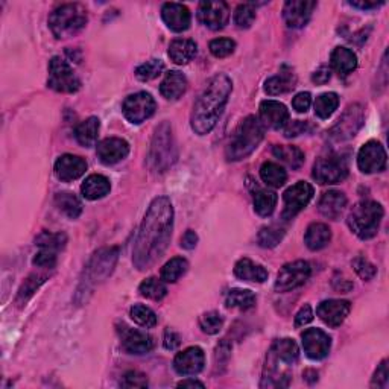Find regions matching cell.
I'll return each mask as SVG.
<instances>
[{
  "mask_svg": "<svg viewBox=\"0 0 389 389\" xmlns=\"http://www.w3.org/2000/svg\"><path fill=\"white\" fill-rule=\"evenodd\" d=\"M187 90V79L178 70H171L166 74L160 85V93L164 99L177 101Z\"/></svg>",
  "mask_w": 389,
  "mask_h": 389,
  "instance_id": "4316f807",
  "label": "cell"
},
{
  "mask_svg": "<svg viewBox=\"0 0 389 389\" xmlns=\"http://www.w3.org/2000/svg\"><path fill=\"white\" fill-rule=\"evenodd\" d=\"M309 128L307 122H301V121H293L291 123H288L284 126V137H297L300 134H304Z\"/></svg>",
  "mask_w": 389,
  "mask_h": 389,
  "instance_id": "6f0895ef",
  "label": "cell"
},
{
  "mask_svg": "<svg viewBox=\"0 0 389 389\" xmlns=\"http://www.w3.org/2000/svg\"><path fill=\"white\" fill-rule=\"evenodd\" d=\"M205 365V356L200 347H189L177 354L173 368L181 376H195L201 372Z\"/></svg>",
  "mask_w": 389,
  "mask_h": 389,
  "instance_id": "ffe728a7",
  "label": "cell"
},
{
  "mask_svg": "<svg viewBox=\"0 0 389 389\" xmlns=\"http://www.w3.org/2000/svg\"><path fill=\"white\" fill-rule=\"evenodd\" d=\"M261 123L268 128L280 130L289 123V111L277 101H263L260 104Z\"/></svg>",
  "mask_w": 389,
  "mask_h": 389,
  "instance_id": "cb8c5ba5",
  "label": "cell"
},
{
  "mask_svg": "<svg viewBox=\"0 0 389 389\" xmlns=\"http://www.w3.org/2000/svg\"><path fill=\"white\" fill-rule=\"evenodd\" d=\"M163 69H164V64L162 60H149L137 67L136 76L143 83L153 81V79H155L158 75H162Z\"/></svg>",
  "mask_w": 389,
  "mask_h": 389,
  "instance_id": "c3c4849f",
  "label": "cell"
},
{
  "mask_svg": "<svg viewBox=\"0 0 389 389\" xmlns=\"http://www.w3.org/2000/svg\"><path fill=\"white\" fill-rule=\"evenodd\" d=\"M277 200L279 198L273 190H257L256 195H254V210H256L259 216H271L275 210Z\"/></svg>",
  "mask_w": 389,
  "mask_h": 389,
  "instance_id": "f35d334b",
  "label": "cell"
},
{
  "mask_svg": "<svg viewBox=\"0 0 389 389\" xmlns=\"http://www.w3.org/2000/svg\"><path fill=\"white\" fill-rule=\"evenodd\" d=\"M234 275L239 280L251 282V283H263L268 280L266 269L247 257H243L237 261L234 266Z\"/></svg>",
  "mask_w": 389,
  "mask_h": 389,
  "instance_id": "83f0119b",
  "label": "cell"
},
{
  "mask_svg": "<svg viewBox=\"0 0 389 389\" xmlns=\"http://www.w3.org/2000/svg\"><path fill=\"white\" fill-rule=\"evenodd\" d=\"M353 8H359V10H374V8L382 6L383 2H350Z\"/></svg>",
  "mask_w": 389,
  "mask_h": 389,
  "instance_id": "be15d7a7",
  "label": "cell"
},
{
  "mask_svg": "<svg viewBox=\"0 0 389 389\" xmlns=\"http://www.w3.org/2000/svg\"><path fill=\"white\" fill-rule=\"evenodd\" d=\"M128 154H130V145L128 141L123 139L110 137L102 140L98 145L99 160L107 166L122 162L123 158L128 157Z\"/></svg>",
  "mask_w": 389,
  "mask_h": 389,
  "instance_id": "7402d4cb",
  "label": "cell"
},
{
  "mask_svg": "<svg viewBox=\"0 0 389 389\" xmlns=\"http://www.w3.org/2000/svg\"><path fill=\"white\" fill-rule=\"evenodd\" d=\"M330 61H331V67L336 70V74L339 76L350 75L357 67L356 53L350 49H347V47H336V49L331 52Z\"/></svg>",
  "mask_w": 389,
  "mask_h": 389,
  "instance_id": "d6a6232c",
  "label": "cell"
},
{
  "mask_svg": "<svg viewBox=\"0 0 389 389\" xmlns=\"http://www.w3.org/2000/svg\"><path fill=\"white\" fill-rule=\"evenodd\" d=\"M198 243V234L193 230H187L184 236L181 237V247L184 250H193Z\"/></svg>",
  "mask_w": 389,
  "mask_h": 389,
  "instance_id": "94428289",
  "label": "cell"
},
{
  "mask_svg": "<svg viewBox=\"0 0 389 389\" xmlns=\"http://www.w3.org/2000/svg\"><path fill=\"white\" fill-rule=\"evenodd\" d=\"M139 292L141 297L154 300V301H160L166 297V293H168V288H166L164 282L150 277V279H146L140 284Z\"/></svg>",
  "mask_w": 389,
  "mask_h": 389,
  "instance_id": "60d3db41",
  "label": "cell"
},
{
  "mask_svg": "<svg viewBox=\"0 0 389 389\" xmlns=\"http://www.w3.org/2000/svg\"><path fill=\"white\" fill-rule=\"evenodd\" d=\"M365 123V111L361 104L348 105L347 110L331 126L329 136L333 141H347L353 139Z\"/></svg>",
  "mask_w": 389,
  "mask_h": 389,
  "instance_id": "30bf717a",
  "label": "cell"
},
{
  "mask_svg": "<svg viewBox=\"0 0 389 389\" xmlns=\"http://www.w3.org/2000/svg\"><path fill=\"white\" fill-rule=\"evenodd\" d=\"M330 69L329 67H320L318 70L315 71V74L312 75V81L315 84H325V83H329L330 81Z\"/></svg>",
  "mask_w": 389,
  "mask_h": 389,
  "instance_id": "6125c7cd",
  "label": "cell"
},
{
  "mask_svg": "<svg viewBox=\"0 0 389 389\" xmlns=\"http://www.w3.org/2000/svg\"><path fill=\"white\" fill-rule=\"evenodd\" d=\"M55 205L69 219H76L83 213L81 201H79V198L75 193L70 192H60L55 195Z\"/></svg>",
  "mask_w": 389,
  "mask_h": 389,
  "instance_id": "e575fe53",
  "label": "cell"
},
{
  "mask_svg": "<svg viewBox=\"0 0 389 389\" xmlns=\"http://www.w3.org/2000/svg\"><path fill=\"white\" fill-rule=\"evenodd\" d=\"M339 105L336 93H324L315 101V114L320 119H329Z\"/></svg>",
  "mask_w": 389,
  "mask_h": 389,
  "instance_id": "b9f144b4",
  "label": "cell"
},
{
  "mask_svg": "<svg viewBox=\"0 0 389 389\" xmlns=\"http://www.w3.org/2000/svg\"><path fill=\"white\" fill-rule=\"evenodd\" d=\"M265 128L256 116H248L237 126L230 140L225 155L228 162H241L250 157L263 140Z\"/></svg>",
  "mask_w": 389,
  "mask_h": 389,
  "instance_id": "3957f363",
  "label": "cell"
},
{
  "mask_svg": "<svg viewBox=\"0 0 389 389\" xmlns=\"http://www.w3.org/2000/svg\"><path fill=\"white\" fill-rule=\"evenodd\" d=\"M316 5L318 3L312 2V0H291V2H286L283 6V19L286 25L292 29L306 26L312 17Z\"/></svg>",
  "mask_w": 389,
  "mask_h": 389,
  "instance_id": "ac0fdd59",
  "label": "cell"
},
{
  "mask_svg": "<svg viewBox=\"0 0 389 389\" xmlns=\"http://www.w3.org/2000/svg\"><path fill=\"white\" fill-rule=\"evenodd\" d=\"M236 49V43L232 38H216L210 43V52L216 58H227Z\"/></svg>",
  "mask_w": 389,
  "mask_h": 389,
  "instance_id": "f907efd6",
  "label": "cell"
},
{
  "mask_svg": "<svg viewBox=\"0 0 389 389\" xmlns=\"http://www.w3.org/2000/svg\"><path fill=\"white\" fill-rule=\"evenodd\" d=\"M297 78L292 70H282L279 75L269 78L265 83V92L271 96H279L295 89Z\"/></svg>",
  "mask_w": 389,
  "mask_h": 389,
  "instance_id": "1f68e13d",
  "label": "cell"
},
{
  "mask_svg": "<svg viewBox=\"0 0 389 389\" xmlns=\"http://www.w3.org/2000/svg\"><path fill=\"white\" fill-rule=\"evenodd\" d=\"M47 280L46 274H33L29 275L25 280V283L21 284V288L19 289L17 293V304H25L26 301L34 295L37 289Z\"/></svg>",
  "mask_w": 389,
  "mask_h": 389,
  "instance_id": "7bdbcfd3",
  "label": "cell"
},
{
  "mask_svg": "<svg viewBox=\"0 0 389 389\" xmlns=\"http://www.w3.org/2000/svg\"><path fill=\"white\" fill-rule=\"evenodd\" d=\"M225 304L228 309L248 311V309L256 306V295L248 289H232L227 293Z\"/></svg>",
  "mask_w": 389,
  "mask_h": 389,
  "instance_id": "d590c367",
  "label": "cell"
},
{
  "mask_svg": "<svg viewBox=\"0 0 389 389\" xmlns=\"http://www.w3.org/2000/svg\"><path fill=\"white\" fill-rule=\"evenodd\" d=\"M180 336L177 335L175 331L168 329L164 331V347L168 348V350H175V348L180 347Z\"/></svg>",
  "mask_w": 389,
  "mask_h": 389,
  "instance_id": "91938a15",
  "label": "cell"
},
{
  "mask_svg": "<svg viewBox=\"0 0 389 389\" xmlns=\"http://www.w3.org/2000/svg\"><path fill=\"white\" fill-rule=\"evenodd\" d=\"M383 214L385 210L379 202L362 201L357 202L352 209L347 222L348 227H350V230L357 237L367 241L377 234Z\"/></svg>",
  "mask_w": 389,
  "mask_h": 389,
  "instance_id": "52a82bcc",
  "label": "cell"
},
{
  "mask_svg": "<svg viewBox=\"0 0 389 389\" xmlns=\"http://www.w3.org/2000/svg\"><path fill=\"white\" fill-rule=\"evenodd\" d=\"M313 180L320 184H338L348 177V164L345 158L338 155L321 157L316 160L312 172Z\"/></svg>",
  "mask_w": 389,
  "mask_h": 389,
  "instance_id": "8fae6325",
  "label": "cell"
},
{
  "mask_svg": "<svg viewBox=\"0 0 389 389\" xmlns=\"http://www.w3.org/2000/svg\"><path fill=\"white\" fill-rule=\"evenodd\" d=\"M110 190H111L110 180L104 175H98V173L90 175L81 186V192L84 198L90 201H96L101 200V198L107 196L110 193Z\"/></svg>",
  "mask_w": 389,
  "mask_h": 389,
  "instance_id": "4dcf8cb0",
  "label": "cell"
},
{
  "mask_svg": "<svg viewBox=\"0 0 389 389\" xmlns=\"http://www.w3.org/2000/svg\"><path fill=\"white\" fill-rule=\"evenodd\" d=\"M33 263L37 268H42V269H52L57 266V252L51 251V250H43L40 252L35 254L34 261Z\"/></svg>",
  "mask_w": 389,
  "mask_h": 389,
  "instance_id": "f5cc1de1",
  "label": "cell"
},
{
  "mask_svg": "<svg viewBox=\"0 0 389 389\" xmlns=\"http://www.w3.org/2000/svg\"><path fill=\"white\" fill-rule=\"evenodd\" d=\"M233 90V83L227 75H216L205 85L204 92L196 99L190 125L198 136H205L216 126L218 119L224 111L230 94Z\"/></svg>",
  "mask_w": 389,
  "mask_h": 389,
  "instance_id": "7a4b0ae2",
  "label": "cell"
},
{
  "mask_svg": "<svg viewBox=\"0 0 389 389\" xmlns=\"http://www.w3.org/2000/svg\"><path fill=\"white\" fill-rule=\"evenodd\" d=\"M284 237V232L279 227H263L259 232L257 236V242L260 247L263 248H274L282 242V239Z\"/></svg>",
  "mask_w": 389,
  "mask_h": 389,
  "instance_id": "f6af8a7d",
  "label": "cell"
},
{
  "mask_svg": "<svg viewBox=\"0 0 389 389\" xmlns=\"http://www.w3.org/2000/svg\"><path fill=\"white\" fill-rule=\"evenodd\" d=\"M313 320V312H312V307L306 304L303 306L298 311L297 316H295V327H303V325L309 324Z\"/></svg>",
  "mask_w": 389,
  "mask_h": 389,
  "instance_id": "680465c9",
  "label": "cell"
},
{
  "mask_svg": "<svg viewBox=\"0 0 389 389\" xmlns=\"http://www.w3.org/2000/svg\"><path fill=\"white\" fill-rule=\"evenodd\" d=\"M99 128H101V122L98 117H89L85 119L84 122L79 123L75 131V136L79 145L84 148L94 146V143H96L99 136Z\"/></svg>",
  "mask_w": 389,
  "mask_h": 389,
  "instance_id": "836d02e7",
  "label": "cell"
},
{
  "mask_svg": "<svg viewBox=\"0 0 389 389\" xmlns=\"http://www.w3.org/2000/svg\"><path fill=\"white\" fill-rule=\"evenodd\" d=\"M311 104H312V96H311V93H307V92L298 93L292 101V107H293V110L298 111V113H306L309 107H311Z\"/></svg>",
  "mask_w": 389,
  "mask_h": 389,
  "instance_id": "9f6ffc18",
  "label": "cell"
},
{
  "mask_svg": "<svg viewBox=\"0 0 389 389\" xmlns=\"http://www.w3.org/2000/svg\"><path fill=\"white\" fill-rule=\"evenodd\" d=\"M35 243L38 245L40 248L43 250H51V251H60L66 247L67 243V236L64 233H49V232H43L40 234Z\"/></svg>",
  "mask_w": 389,
  "mask_h": 389,
  "instance_id": "ee69618b",
  "label": "cell"
},
{
  "mask_svg": "<svg viewBox=\"0 0 389 389\" xmlns=\"http://www.w3.org/2000/svg\"><path fill=\"white\" fill-rule=\"evenodd\" d=\"M312 274V268L306 260H297L286 263L275 280L277 292H289L303 286Z\"/></svg>",
  "mask_w": 389,
  "mask_h": 389,
  "instance_id": "7c38bea8",
  "label": "cell"
},
{
  "mask_svg": "<svg viewBox=\"0 0 389 389\" xmlns=\"http://www.w3.org/2000/svg\"><path fill=\"white\" fill-rule=\"evenodd\" d=\"M198 46L193 40L189 38H178L173 40L169 46V58L175 62V64H187L196 57Z\"/></svg>",
  "mask_w": 389,
  "mask_h": 389,
  "instance_id": "f1b7e54d",
  "label": "cell"
},
{
  "mask_svg": "<svg viewBox=\"0 0 389 389\" xmlns=\"http://www.w3.org/2000/svg\"><path fill=\"white\" fill-rule=\"evenodd\" d=\"M198 19L205 28L219 31L230 20V8L225 2H201L198 8Z\"/></svg>",
  "mask_w": 389,
  "mask_h": 389,
  "instance_id": "e0dca14e",
  "label": "cell"
},
{
  "mask_svg": "<svg viewBox=\"0 0 389 389\" xmlns=\"http://www.w3.org/2000/svg\"><path fill=\"white\" fill-rule=\"evenodd\" d=\"M155 101L149 93L139 92L130 94V96L125 99L122 111L126 121L139 125L155 113Z\"/></svg>",
  "mask_w": 389,
  "mask_h": 389,
  "instance_id": "5bb4252c",
  "label": "cell"
},
{
  "mask_svg": "<svg viewBox=\"0 0 389 389\" xmlns=\"http://www.w3.org/2000/svg\"><path fill=\"white\" fill-rule=\"evenodd\" d=\"M298 345L295 344V340H292L289 338L279 339L273 344L271 350L268 353L266 357V365H265V374H263V382L261 386H275L282 388L284 383L282 380H288L289 376L286 372L280 371V363L286 365H293L298 361Z\"/></svg>",
  "mask_w": 389,
  "mask_h": 389,
  "instance_id": "5b68a950",
  "label": "cell"
},
{
  "mask_svg": "<svg viewBox=\"0 0 389 389\" xmlns=\"http://www.w3.org/2000/svg\"><path fill=\"white\" fill-rule=\"evenodd\" d=\"M331 241V230L329 225L321 224V222H315L311 227L307 228L306 236H304V243L307 245L309 250L312 251H320L327 247Z\"/></svg>",
  "mask_w": 389,
  "mask_h": 389,
  "instance_id": "f546056e",
  "label": "cell"
},
{
  "mask_svg": "<svg viewBox=\"0 0 389 389\" xmlns=\"http://www.w3.org/2000/svg\"><path fill=\"white\" fill-rule=\"evenodd\" d=\"M347 207V196L339 190H329L325 192L318 204V210L324 218L338 221Z\"/></svg>",
  "mask_w": 389,
  "mask_h": 389,
  "instance_id": "484cf974",
  "label": "cell"
},
{
  "mask_svg": "<svg viewBox=\"0 0 389 389\" xmlns=\"http://www.w3.org/2000/svg\"><path fill=\"white\" fill-rule=\"evenodd\" d=\"M303 348L307 357L313 361H321L330 353L331 338L321 329H307L303 335Z\"/></svg>",
  "mask_w": 389,
  "mask_h": 389,
  "instance_id": "d6986e66",
  "label": "cell"
},
{
  "mask_svg": "<svg viewBox=\"0 0 389 389\" xmlns=\"http://www.w3.org/2000/svg\"><path fill=\"white\" fill-rule=\"evenodd\" d=\"M178 158V149L172 126L169 122H162L157 126L150 141L148 163L149 168L157 173H164L175 164Z\"/></svg>",
  "mask_w": 389,
  "mask_h": 389,
  "instance_id": "277c9868",
  "label": "cell"
},
{
  "mask_svg": "<svg viewBox=\"0 0 389 389\" xmlns=\"http://www.w3.org/2000/svg\"><path fill=\"white\" fill-rule=\"evenodd\" d=\"M313 198V187L306 181H298L283 193L284 209L282 213V218L289 221L297 216L306 205L311 202Z\"/></svg>",
  "mask_w": 389,
  "mask_h": 389,
  "instance_id": "4fadbf2b",
  "label": "cell"
},
{
  "mask_svg": "<svg viewBox=\"0 0 389 389\" xmlns=\"http://www.w3.org/2000/svg\"><path fill=\"white\" fill-rule=\"evenodd\" d=\"M388 382H389V372H388V362L383 361L382 363L379 365L377 371L374 372V377H372L371 386L372 388H388Z\"/></svg>",
  "mask_w": 389,
  "mask_h": 389,
  "instance_id": "11a10c76",
  "label": "cell"
},
{
  "mask_svg": "<svg viewBox=\"0 0 389 389\" xmlns=\"http://www.w3.org/2000/svg\"><path fill=\"white\" fill-rule=\"evenodd\" d=\"M87 10L79 3L58 6L49 15V28L57 38H69L81 33L87 25Z\"/></svg>",
  "mask_w": 389,
  "mask_h": 389,
  "instance_id": "ba28073f",
  "label": "cell"
},
{
  "mask_svg": "<svg viewBox=\"0 0 389 389\" xmlns=\"http://www.w3.org/2000/svg\"><path fill=\"white\" fill-rule=\"evenodd\" d=\"M352 311V304L345 300H327L316 309V315L329 325V327H339L345 321Z\"/></svg>",
  "mask_w": 389,
  "mask_h": 389,
  "instance_id": "44dd1931",
  "label": "cell"
},
{
  "mask_svg": "<svg viewBox=\"0 0 389 389\" xmlns=\"http://www.w3.org/2000/svg\"><path fill=\"white\" fill-rule=\"evenodd\" d=\"M178 386L180 388H193V386L204 388V383L198 382V380H195V379H189V380H182V382L178 383Z\"/></svg>",
  "mask_w": 389,
  "mask_h": 389,
  "instance_id": "e7e4bbea",
  "label": "cell"
},
{
  "mask_svg": "<svg viewBox=\"0 0 389 389\" xmlns=\"http://www.w3.org/2000/svg\"><path fill=\"white\" fill-rule=\"evenodd\" d=\"M47 85L58 93H76L81 89V81L67 61L61 57H53L49 62Z\"/></svg>",
  "mask_w": 389,
  "mask_h": 389,
  "instance_id": "9c48e42d",
  "label": "cell"
},
{
  "mask_svg": "<svg viewBox=\"0 0 389 389\" xmlns=\"http://www.w3.org/2000/svg\"><path fill=\"white\" fill-rule=\"evenodd\" d=\"M119 336H121L122 348L130 354H146L154 348V340L148 333L131 329L128 325H119Z\"/></svg>",
  "mask_w": 389,
  "mask_h": 389,
  "instance_id": "2e32d148",
  "label": "cell"
},
{
  "mask_svg": "<svg viewBox=\"0 0 389 389\" xmlns=\"http://www.w3.org/2000/svg\"><path fill=\"white\" fill-rule=\"evenodd\" d=\"M87 171V163L84 158L71 154L61 155L55 163V175L61 181H74L83 177Z\"/></svg>",
  "mask_w": 389,
  "mask_h": 389,
  "instance_id": "d4e9b609",
  "label": "cell"
},
{
  "mask_svg": "<svg viewBox=\"0 0 389 389\" xmlns=\"http://www.w3.org/2000/svg\"><path fill=\"white\" fill-rule=\"evenodd\" d=\"M121 385L123 388H146L148 386V379L145 374L137 371H128L123 376Z\"/></svg>",
  "mask_w": 389,
  "mask_h": 389,
  "instance_id": "db71d44e",
  "label": "cell"
},
{
  "mask_svg": "<svg viewBox=\"0 0 389 389\" xmlns=\"http://www.w3.org/2000/svg\"><path fill=\"white\" fill-rule=\"evenodd\" d=\"M119 259V248H101L93 254L89 265L84 269V277L81 279V286L78 289V295L90 293L94 286L105 282L113 274Z\"/></svg>",
  "mask_w": 389,
  "mask_h": 389,
  "instance_id": "8992f818",
  "label": "cell"
},
{
  "mask_svg": "<svg viewBox=\"0 0 389 389\" xmlns=\"http://www.w3.org/2000/svg\"><path fill=\"white\" fill-rule=\"evenodd\" d=\"M254 20H256V5L254 3H242L234 11V23L237 28L248 29Z\"/></svg>",
  "mask_w": 389,
  "mask_h": 389,
  "instance_id": "7dc6e473",
  "label": "cell"
},
{
  "mask_svg": "<svg viewBox=\"0 0 389 389\" xmlns=\"http://www.w3.org/2000/svg\"><path fill=\"white\" fill-rule=\"evenodd\" d=\"M260 177L263 180V182H266L268 186L279 189L282 186H284L286 180H288V173L282 168L280 164L273 163V162H266L261 164L260 168Z\"/></svg>",
  "mask_w": 389,
  "mask_h": 389,
  "instance_id": "8d00e7d4",
  "label": "cell"
},
{
  "mask_svg": "<svg viewBox=\"0 0 389 389\" xmlns=\"http://www.w3.org/2000/svg\"><path fill=\"white\" fill-rule=\"evenodd\" d=\"M130 315H131L132 321L139 324V325H141V327L150 329V327H155V325H157V315L153 311H150L149 307L143 306V304L132 306L131 311H130Z\"/></svg>",
  "mask_w": 389,
  "mask_h": 389,
  "instance_id": "bcb514c9",
  "label": "cell"
},
{
  "mask_svg": "<svg viewBox=\"0 0 389 389\" xmlns=\"http://www.w3.org/2000/svg\"><path fill=\"white\" fill-rule=\"evenodd\" d=\"M353 268L356 274L361 277L362 280H371L374 279L376 274H377V269L376 266L371 263L370 260H367L365 257H356L353 260Z\"/></svg>",
  "mask_w": 389,
  "mask_h": 389,
  "instance_id": "816d5d0a",
  "label": "cell"
},
{
  "mask_svg": "<svg viewBox=\"0 0 389 389\" xmlns=\"http://www.w3.org/2000/svg\"><path fill=\"white\" fill-rule=\"evenodd\" d=\"M173 230V207L168 196L150 202L132 251V263L139 271L154 266L168 250Z\"/></svg>",
  "mask_w": 389,
  "mask_h": 389,
  "instance_id": "6da1fadb",
  "label": "cell"
},
{
  "mask_svg": "<svg viewBox=\"0 0 389 389\" xmlns=\"http://www.w3.org/2000/svg\"><path fill=\"white\" fill-rule=\"evenodd\" d=\"M274 155L280 158L283 163H286L292 169H300L304 164V154L303 150L297 146L291 145H279L274 146Z\"/></svg>",
  "mask_w": 389,
  "mask_h": 389,
  "instance_id": "74e56055",
  "label": "cell"
},
{
  "mask_svg": "<svg viewBox=\"0 0 389 389\" xmlns=\"http://www.w3.org/2000/svg\"><path fill=\"white\" fill-rule=\"evenodd\" d=\"M189 263L186 259L173 257L162 268V280L164 283H175L187 273Z\"/></svg>",
  "mask_w": 389,
  "mask_h": 389,
  "instance_id": "ab89813d",
  "label": "cell"
},
{
  "mask_svg": "<svg viewBox=\"0 0 389 389\" xmlns=\"http://www.w3.org/2000/svg\"><path fill=\"white\" fill-rule=\"evenodd\" d=\"M162 17L166 26L173 31V33H182V31L189 29L190 21H192V15H190L187 6L175 2L163 5Z\"/></svg>",
  "mask_w": 389,
  "mask_h": 389,
  "instance_id": "603a6c76",
  "label": "cell"
},
{
  "mask_svg": "<svg viewBox=\"0 0 389 389\" xmlns=\"http://www.w3.org/2000/svg\"><path fill=\"white\" fill-rule=\"evenodd\" d=\"M357 166L363 173L382 172L386 168V150L382 143L367 141L357 154Z\"/></svg>",
  "mask_w": 389,
  "mask_h": 389,
  "instance_id": "9a60e30c",
  "label": "cell"
},
{
  "mask_svg": "<svg viewBox=\"0 0 389 389\" xmlns=\"http://www.w3.org/2000/svg\"><path fill=\"white\" fill-rule=\"evenodd\" d=\"M200 327L207 335H216L224 327V318L218 312H207L200 318Z\"/></svg>",
  "mask_w": 389,
  "mask_h": 389,
  "instance_id": "681fc988",
  "label": "cell"
}]
</instances>
